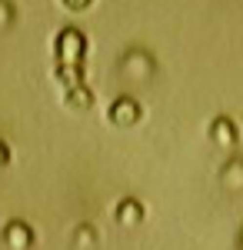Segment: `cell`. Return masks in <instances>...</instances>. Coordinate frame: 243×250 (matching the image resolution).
<instances>
[{"mask_svg": "<svg viewBox=\"0 0 243 250\" xmlns=\"http://www.w3.org/2000/svg\"><path fill=\"white\" fill-rule=\"evenodd\" d=\"M60 3H63L67 10H74V14H80V10H87V7H90L94 0H60Z\"/></svg>", "mask_w": 243, "mask_h": 250, "instance_id": "30bf717a", "label": "cell"}, {"mask_svg": "<svg viewBox=\"0 0 243 250\" xmlns=\"http://www.w3.org/2000/svg\"><path fill=\"white\" fill-rule=\"evenodd\" d=\"M220 177H223V187H230V190H243V160H226Z\"/></svg>", "mask_w": 243, "mask_h": 250, "instance_id": "52a82bcc", "label": "cell"}, {"mask_svg": "<svg viewBox=\"0 0 243 250\" xmlns=\"http://www.w3.org/2000/svg\"><path fill=\"white\" fill-rule=\"evenodd\" d=\"M67 107H70V110H90V107H94L90 87L80 83V87H74V90H67Z\"/></svg>", "mask_w": 243, "mask_h": 250, "instance_id": "8992f818", "label": "cell"}, {"mask_svg": "<svg viewBox=\"0 0 243 250\" xmlns=\"http://www.w3.org/2000/svg\"><path fill=\"white\" fill-rule=\"evenodd\" d=\"M83 54H87V37H83L80 30L67 27V30L57 34V63H63V67H80V63H83Z\"/></svg>", "mask_w": 243, "mask_h": 250, "instance_id": "6da1fadb", "label": "cell"}, {"mask_svg": "<svg viewBox=\"0 0 243 250\" xmlns=\"http://www.w3.org/2000/svg\"><path fill=\"white\" fill-rule=\"evenodd\" d=\"M57 80H60L63 90H74V87L83 83V67H63V63H57Z\"/></svg>", "mask_w": 243, "mask_h": 250, "instance_id": "9c48e42d", "label": "cell"}, {"mask_svg": "<svg viewBox=\"0 0 243 250\" xmlns=\"http://www.w3.org/2000/svg\"><path fill=\"white\" fill-rule=\"evenodd\" d=\"M140 120V104L133 100V97H117L110 107V124L117 127H133Z\"/></svg>", "mask_w": 243, "mask_h": 250, "instance_id": "7a4b0ae2", "label": "cell"}, {"mask_svg": "<svg viewBox=\"0 0 243 250\" xmlns=\"http://www.w3.org/2000/svg\"><path fill=\"white\" fill-rule=\"evenodd\" d=\"M140 220H143V207H140L137 200L127 197V200L117 204V224H120V227H137Z\"/></svg>", "mask_w": 243, "mask_h": 250, "instance_id": "5b68a950", "label": "cell"}, {"mask_svg": "<svg viewBox=\"0 0 243 250\" xmlns=\"http://www.w3.org/2000/svg\"><path fill=\"white\" fill-rule=\"evenodd\" d=\"M3 244H7V250H30L34 247V230L23 220H10L3 227Z\"/></svg>", "mask_w": 243, "mask_h": 250, "instance_id": "3957f363", "label": "cell"}, {"mask_svg": "<svg viewBox=\"0 0 243 250\" xmlns=\"http://www.w3.org/2000/svg\"><path fill=\"white\" fill-rule=\"evenodd\" d=\"M210 140L217 147H223V150H233L237 147V127H233V120L230 117H217L213 127H210Z\"/></svg>", "mask_w": 243, "mask_h": 250, "instance_id": "277c9868", "label": "cell"}, {"mask_svg": "<svg viewBox=\"0 0 243 250\" xmlns=\"http://www.w3.org/2000/svg\"><path fill=\"white\" fill-rule=\"evenodd\" d=\"M123 70L127 74H133V77H147L150 70H153V63H150V57L147 54H127V60H123Z\"/></svg>", "mask_w": 243, "mask_h": 250, "instance_id": "ba28073f", "label": "cell"}, {"mask_svg": "<svg viewBox=\"0 0 243 250\" xmlns=\"http://www.w3.org/2000/svg\"><path fill=\"white\" fill-rule=\"evenodd\" d=\"M14 20V10H10V3L7 0H0V27H7Z\"/></svg>", "mask_w": 243, "mask_h": 250, "instance_id": "7c38bea8", "label": "cell"}, {"mask_svg": "<svg viewBox=\"0 0 243 250\" xmlns=\"http://www.w3.org/2000/svg\"><path fill=\"white\" fill-rule=\"evenodd\" d=\"M77 244H80V247H90V244H94V230H90V227H80V230H77Z\"/></svg>", "mask_w": 243, "mask_h": 250, "instance_id": "8fae6325", "label": "cell"}, {"mask_svg": "<svg viewBox=\"0 0 243 250\" xmlns=\"http://www.w3.org/2000/svg\"><path fill=\"white\" fill-rule=\"evenodd\" d=\"M10 164V150H7V144L0 140V167H7Z\"/></svg>", "mask_w": 243, "mask_h": 250, "instance_id": "4fadbf2b", "label": "cell"}]
</instances>
